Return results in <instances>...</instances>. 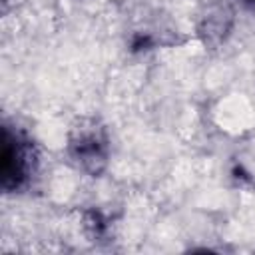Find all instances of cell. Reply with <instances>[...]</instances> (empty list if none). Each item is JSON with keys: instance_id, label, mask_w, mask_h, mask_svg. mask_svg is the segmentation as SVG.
I'll return each mask as SVG.
<instances>
[{"instance_id": "cell-1", "label": "cell", "mask_w": 255, "mask_h": 255, "mask_svg": "<svg viewBox=\"0 0 255 255\" xmlns=\"http://www.w3.org/2000/svg\"><path fill=\"white\" fill-rule=\"evenodd\" d=\"M68 151L82 171L100 175L108 163V135L104 128L94 120H82L72 128Z\"/></svg>"}, {"instance_id": "cell-2", "label": "cell", "mask_w": 255, "mask_h": 255, "mask_svg": "<svg viewBox=\"0 0 255 255\" xmlns=\"http://www.w3.org/2000/svg\"><path fill=\"white\" fill-rule=\"evenodd\" d=\"M34 163L32 143L18 131H12L8 126L2 129V171L0 185L6 193L18 191L26 185Z\"/></svg>"}, {"instance_id": "cell-3", "label": "cell", "mask_w": 255, "mask_h": 255, "mask_svg": "<svg viewBox=\"0 0 255 255\" xmlns=\"http://www.w3.org/2000/svg\"><path fill=\"white\" fill-rule=\"evenodd\" d=\"M151 46V38L147 34H139L131 40V50H147Z\"/></svg>"}, {"instance_id": "cell-4", "label": "cell", "mask_w": 255, "mask_h": 255, "mask_svg": "<svg viewBox=\"0 0 255 255\" xmlns=\"http://www.w3.org/2000/svg\"><path fill=\"white\" fill-rule=\"evenodd\" d=\"M245 2H249V4H253V6H255V0H245Z\"/></svg>"}]
</instances>
